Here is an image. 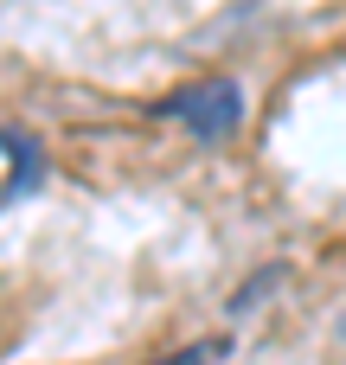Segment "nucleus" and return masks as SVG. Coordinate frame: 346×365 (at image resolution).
I'll return each mask as SVG.
<instances>
[{
    "label": "nucleus",
    "mask_w": 346,
    "mask_h": 365,
    "mask_svg": "<svg viewBox=\"0 0 346 365\" xmlns=\"http://www.w3.org/2000/svg\"><path fill=\"white\" fill-rule=\"evenodd\" d=\"M161 109H167L180 128H193L199 141H225V135L244 128V96H238V83H225V77L186 83V90H173Z\"/></svg>",
    "instance_id": "obj_1"
}]
</instances>
